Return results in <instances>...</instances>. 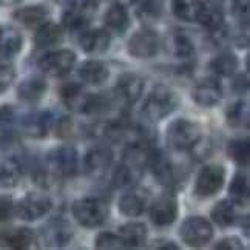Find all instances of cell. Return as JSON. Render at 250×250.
I'll return each mask as SVG.
<instances>
[{"mask_svg":"<svg viewBox=\"0 0 250 250\" xmlns=\"http://www.w3.org/2000/svg\"><path fill=\"white\" fill-rule=\"evenodd\" d=\"M239 61L238 57L230 53V51H223L216 54L210 62V68L213 70L218 76H224V78H230L233 76L235 71L238 70Z\"/></svg>","mask_w":250,"mask_h":250,"instance_id":"obj_29","label":"cell"},{"mask_svg":"<svg viewBox=\"0 0 250 250\" xmlns=\"http://www.w3.org/2000/svg\"><path fill=\"white\" fill-rule=\"evenodd\" d=\"M227 122L232 127H247L249 125V107L247 104L239 101L227 110Z\"/></svg>","mask_w":250,"mask_h":250,"instance_id":"obj_38","label":"cell"},{"mask_svg":"<svg viewBox=\"0 0 250 250\" xmlns=\"http://www.w3.org/2000/svg\"><path fill=\"white\" fill-rule=\"evenodd\" d=\"M178 218V201L171 193L156 198L150 206V221L158 227L171 226Z\"/></svg>","mask_w":250,"mask_h":250,"instance_id":"obj_11","label":"cell"},{"mask_svg":"<svg viewBox=\"0 0 250 250\" xmlns=\"http://www.w3.org/2000/svg\"><path fill=\"white\" fill-rule=\"evenodd\" d=\"M105 25H107L111 31L118 34H124L130 26V16H128L127 8L122 3H113L108 8V11L105 13Z\"/></svg>","mask_w":250,"mask_h":250,"instance_id":"obj_26","label":"cell"},{"mask_svg":"<svg viewBox=\"0 0 250 250\" xmlns=\"http://www.w3.org/2000/svg\"><path fill=\"white\" fill-rule=\"evenodd\" d=\"M110 104H111L110 99L104 93H98V94L86 93V98H85V102L82 105L81 113H85V114H99V113L107 111L108 107H110Z\"/></svg>","mask_w":250,"mask_h":250,"instance_id":"obj_36","label":"cell"},{"mask_svg":"<svg viewBox=\"0 0 250 250\" xmlns=\"http://www.w3.org/2000/svg\"><path fill=\"white\" fill-rule=\"evenodd\" d=\"M79 78L82 79V82L88 85H102L108 81L110 70L107 63H104L102 61L90 59L79 66Z\"/></svg>","mask_w":250,"mask_h":250,"instance_id":"obj_19","label":"cell"},{"mask_svg":"<svg viewBox=\"0 0 250 250\" xmlns=\"http://www.w3.org/2000/svg\"><path fill=\"white\" fill-rule=\"evenodd\" d=\"M42 238L48 246L62 247L66 246L73 238V229L68 221L62 218H54L48 221L42 229Z\"/></svg>","mask_w":250,"mask_h":250,"instance_id":"obj_13","label":"cell"},{"mask_svg":"<svg viewBox=\"0 0 250 250\" xmlns=\"http://www.w3.org/2000/svg\"><path fill=\"white\" fill-rule=\"evenodd\" d=\"M203 138L201 127L187 118L175 119L167 128V142L176 151H188L198 146Z\"/></svg>","mask_w":250,"mask_h":250,"instance_id":"obj_1","label":"cell"},{"mask_svg":"<svg viewBox=\"0 0 250 250\" xmlns=\"http://www.w3.org/2000/svg\"><path fill=\"white\" fill-rule=\"evenodd\" d=\"M13 213H14V203L11 196L0 195V221L11 219Z\"/></svg>","mask_w":250,"mask_h":250,"instance_id":"obj_42","label":"cell"},{"mask_svg":"<svg viewBox=\"0 0 250 250\" xmlns=\"http://www.w3.org/2000/svg\"><path fill=\"white\" fill-rule=\"evenodd\" d=\"M125 249H138L147 243V227L142 223H128L119 229Z\"/></svg>","mask_w":250,"mask_h":250,"instance_id":"obj_22","label":"cell"},{"mask_svg":"<svg viewBox=\"0 0 250 250\" xmlns=\"http://www.w3.org/2000/svg\"><path fill=\"white\" fill-rule=\"evenodd\" d=\"M108 204L101 198H82L73 204V216L86 229L101 227L108 219Z\"/></svg>","mask_w":250,"mask_h":250,"instance_id":"obj_2","label":"cell"},{"mask_svg":"<svg viewBox=\"0 0 250 250\" xmlns=\"http://www.w3.org/2000/svg\"><path fill=\"white\" fill-rule=\"evenodd\" d=\"M16 124V111L11 105H3L0 108V130L8 133L11 131L13 125Z\"/></svg>","mask_w":250,"mask_h":250,"instance_id":"obj_41","label":"cell"},{"mask_svg":"<svg viewBox=\"0 0 250 250\" xmlns=\"http://www.w3.org/2000/svg\"><path fill=\"white\" fill-rule=\"evenodd\" d=\"M79 168V155L78 150L73 146H62L56 148L50 158H48V166L43 170L48 176H59V178H73Z\"/></svg>","mask_w":250,"mask_h":250,"instance_id":"obj_4","label":"cell"},{"mask_svg":"<svg viewBox=\"0 0 250 250\" xmlns=\"http://www.w3.org/2000/svg\"><path fill=\"white\" fill-rule=\"evenodd\" d=\"M211 221L219 227H230L236 221V204L233 199H223L211 208Z\"/></svg>","mask_w":250,"mask_h":250,"instance_id":"obj_27","label":"cell"},{"mask_svg":"<svg viewBox=\"0 0 250 250\" xmlns=\"http://www.w3.org/2000/svg\"><path fill=\"white\" fill-rule=\"evenodd\" d=\"M16 79V68L13 63L0 61V93L6 91Z\"/></svg>","mask_w":250,"mask_h":250,"instance_id":"obj_40","label":"cell"},{"mask_svg":"<svg viewBox=\"0 0 250 250\" xmlns=\"http://www.w3.org/2000/svg\"><path fill=\"white\" fill-rule=\"evenodd\" d=\"M22 178V166L17 159H8L0 166V187L11 188Z\"/></svg>","mask_w":250,"mask_h":250,"instance_id":"obj_31","label":"cell"},{"mask_svg":"<svg viewBox=\"0 0 250 250\" xmlns=\"http://www.w3.org/2000/svg\"><path fill=\"white\" fill-rule=\"evenodd\" d=\"M203 6L201 0H173V14L184 22H196L199 9Z\"/></svg>","mask_w":250,"mask_h":250,"instance_id":"obj_32","label":"cell"},{"mask_svg":"<svg viewBox=\"0 0 250 250\" xmlns=\"http://www.w3.org/2000/svg\"><path fill=\"white\" fill-rule=\"evenodd\" d=\"M144 91V81L134 73H124L116 83V94L125 104L138 102Z\"/></svg>","mask_w":250,"mask_h":250,"instance_id":"obj_16","label":"cell"},{"mask_svg":"<svg viewBox=\"0 0 250 250\" xmlns=\"http://www.w3.org/2000/svg\"><path fill=\"white\" fill-rule=\"evenodd\" d=\"M226 170L223 166H207L199 171L195 184V193L201 198H210L223 188Z\"/></svg>","mask_w":250,"mask_h":250,"instance_id":"obj_8","label":"cell"},{"mask_svg":"<svg viewBox=\"0 0 250 250\" xmlns=\"http://www.w3.org/2000/svg\"><path fill=\"white\" fill-rule=\"evenodd\" d=\"M179 99L178 96L173 93L167 86H156L153 88L148 98L144 104V114L150 119L151 122L162 121L164 118L170 116V114L178 108Z\"/></svg>","mask_w":250,"mask_h":250,"instance_id":"obj_3","label":"cell"},{"mask_svg":"<svg viewBox=\"0 0 250 250\" xmlns=\"http://www.w3.org/2000/svg\"><path fill=\"white\" fill-rule=\"evenodd\" d=\"M162 13H164L162 0H142L138 8V17L147 25L158 22Z\"/></svg>","mask_w":250,"mask_h":250,"instance_id":"obj_33","label":"cell"},{"mask_svg":"<svg viewBox=\"0 0 250 250\" xmlns=\"http://www.w3.org/2000/svg\"><path fill=\"white\" fill-rule=\"evenodd\" d=\"M148 166L153 168V173H155V176L159 179L161 184H164V186H175L176 182H178L176 170H175V167H173L170 159L164 155V153L153 151Z\"/></svg>","mask_w":250,"mask_h":250,"instance_id":"obj_18","label":"cell"},{"mask_svg":"<svg viewBox=\"0 0 250 250\" xmlns=\"http://www.w3.org/2000/svg\"><path fill=\"white\" fill-rule=\"evenodd\" d=\"M96 247L102 249V250H119V249H125L124 241L121 239L119 235L113 233V232H102L96 238Z\"/></svg>","mask_w":250,"mask_h":250,"instance_id":"obj_39","label":"cell"},{"mask_svg":"<svg viewBox=\"0 0 250 250\" xmlns=\"http://www.w3.org/2000/svg\"><path fill=\"white\" fill-rule=\"evenodd\" d=\"M168 51L175 59L188 62L195 56V45L184 31H173L168 39Z\"/></svg>","mask_w":250,"mask_h":250,"instance_id":"obj_20","label":"cell"},{"mask_svg":"<svg viewBox=\"0 0 250 250\" xmlns=\"http://www.w3.org/2000/svg\"><path fill=\"white\" fill-rule=\"evenodd\" d=\"M22 36L13 28H0V56L13 57L22 50Z\"/></svg>","mask_w":250,"mask_h":250,"instance_id":"obj_28","label":"cell"},{"mask_svg":"<svg viewBox=\"0 0 250 250\" xmlns=\"http://www.w3.org/2000/svg\"><path fill=\"white\" fill-rule=\"evenodd\" d=\"M76 63V54L71 50H57L45 54L39 61L41 70L54 78L68 74Z\"/></svg>","mask_w":250,"mask_h":250,"instance_id":"obj_10","label":"cell"},{"mask_svg":"<svg viewBox=\"0 0 250 250\" xmlns=\"http://www.w3.org/2000/svg\"><path fill=\"white\" fill-rule=\"evenodd\" d=\"M130 2H134V0H130Z\"/></svg>","mask_w":250,"mask_h":250,"instance_id":"obj_48","label":"cell"},{"mask_svg":"<svg viewBox=\"0 0 250 250\" xmlns=\"http://www.w3.org/2000/svg\"><path fill=\"white\" fill-rule=\"evenodd\" d=\"M81 48L88 54H101L108 50L111 43V36L107 30H90L83 31L81 36Z\"/></svg>","mask_w":250,"mask_h":250,"instance_id":"obj_17","label":"cell"},{"mask_svg":"<svg viewBox=\"0 0 250 250\" xmlns=\"http://www.w3.org/2000/svg\"><path fill=\"white\" fill-rule=\"evenodd\" d=\"M159 36L150 28L134 33L128 41V53L136 59H150L159 51Z\"/></svg>","mask_w":250,"mask_h":250,"instance_id":"obj_9","label":"cell"},{"mask_svg":"<svg viewBox=\"0 0 250 250\" xmlns=\"http://www.w3.org/2000/svg\"><path fill=\"white\" fill-rule=\"evenodd\" d=\"M156 244H153V249H164V250H167V249H173V250H176V249H179L175 243L173 241H167V239H164V241H155Z\"/></svg>","mask_w":250,"mask_h":250,"instance_id":"obj_46","label":"cell"},{"mask_svg":"<svg viewBox=\"0 0 250 250\" xmlns=\"http://www.w3.org/2000/svg\"><path fill=\"white\" fill-rule=\"evenodd\" d=\"M150 203V195L144 188H131L119 199V211L122 215L134 218L141 216Z\"/></svg>","mask_w":250,"mask_h":250,"instance_id":"obj_14","label":"cell"},{"mask_svg":"<svg viewBox=\"0 0 250 250\" xmlns=\"http://www.w3.org/2000/svg\"><path fill=\"white\" fill-rule=\"evenodd\" d=\"M96 11H98L96 0H78V2L71 3L70 8L63 13V26L73 33L83 31L93 21Z\"/></svg>","mask_w":250,"mask_h":250,"instance_id":"obj_6","label":"cell"},{"mask_svg":"<svg viewBox=\"0 0 250 250\" xmlns=\"http://www.w3.org/2000/svg\"><path fill=\"white\" fill-rule=\"evenodd\" d=\"M191 98L201 107L210 108L218 105L223 99V88H221V83L216 79H204L193 88Z\"/></svg>","mask_w":250,"mask_h":250,"instance_id":"obj_15","label":"cell"},{"mask_svg":"<svg viewBox=\"0 0 250 250\" xmlns=\"http://www.w3.org/2000/svg\"><path fill=\"white\" fill-rule=\"evenodd\" d=\"M215 249L219 250H241L243 249V243L239 241V238L232 236V238H224L215 246Z\"/></svg>","mask_w":250,"mask_h":250,"instance_id":"obj_43","label":"cell"},{"mask_svg":"<svg viewBox=\"0 0 250 250\" xmlns=\"http://www.w3.org/2000/svg\"><path fill=\"white\" fill-rule=\"evenodd\" d=\"M36 243V235L31 229H16L6 236V244L13 249H30Z\"/></svg>","mask_w":250,"mask_h":250,"instance_id":"obj_35","label":"cell"},{"mask_svg":"<svg viewBox=\"0 0 250 250\" xmlns=\"http://www.w3.org/2000/svg\"><path fill=\"white\" fill-rule=\"evenodd\" d=\"M63 39V31L59 25L51 23V22H45L42 25H39L34 36V42L37 48H51L54 45H57L59 42H62Z\"/></svg>","mask_w":250,"mask_h":250,"instance_id":"obj_24","label":"cell"},{"mask_svg":"<svg viewBox=\"0 0 250 250\" xmlns=\"http://www.w3.org/2000/svg\"><path fill=\"white\" fill-rule=\"evenodd\" d=\"M22 0H0L2 5H16V3H21Z\"/></svg>","mask_w":250,"mask_h":250,"instance_id":"obj_47","label":"cell"},{"mask_svg":"<svg viewBox=\"0 0 250 250\" xmlns=\"http://www.w3.org/2000/svg\"><path fill=\"white\" fill-rule=\"evenodd\" d=\"M53 203L45 193H37V191H31V193L25 195L19 203L14 206V211L19 218L23 221H36L43 218L48 211L51 210Z\"/></svg>","mask_w":250,"mask_h":250,"instance_id":"obj_7","label":"cell"},{"mask_svg":"<svg viewBox=\"0 0 250 250\" xmlns=\"http://www.w3.org/2000/svg\"><path fill=\"white\" fill-rule=\"evenodd\" d=\"M229 156L232 158L239 167L249 166V156H250V144L247 138L233 139L229 144Z\"/></svg>","mask_w":250,"mask_h":250,"instance_id":"obj_34","label":"cell"},{"mask_svg":"<svg viewBox=\"0 0 250 250\" xmlns=\"http://www.w3.org/2000/svg\"><path fill=\"white\" fill-rule=\"evenodd\" d=\"M179 236L190 247H203L213 238V226L203 216H188L181 224Z\"/></svg>","mask_w":250,"mask_h":250,"instance_id":"obj_5","label":"cell"},{"mask_svg":"<svg viewBox=\"0 0 250 250\" xmlns=\"http://www.w3.org/2000/svg\"><path fill=\"white\" fill-rule=\"evenodd\" d=\"M113 162V151L107 146H96L85 155L83 167L91 178L104 176Z\"/></svg>","mask_w":250,"mask_h":250,"instance_id":"obj_12","label":"cell"},{"mask_svg":"<svg viewBox=\"0 0 250 250\" xmlns=\"http://www.w3.org/2000/svg\"><path fill=\"white\" fill-rule=\"evenodd\" d=\"M50 16V9L43 5H33V6H25L17 9L14 13V19L17 22H21L22 25L33 28V26H39L45 23V21Z\"/></svg>","mask_w":250,"mask_h":250,"instance_id":"obj_25","label":"cell"},{"mask_svg":"<svg viewBox=\"0 0 250 250\" xmlns=\"http://www.w3.org/2000/svg\"><path fill=\"white\" fill-rule=\"evenodd\" d=\"M233 86H235V90H236L238 93H244V91H247V88H249V79H247V74L238 76L236 81L233 82Z\"/></svg>","mask_w":250,"mask_h":250,"instance_id":"obj_45","label":"cell"},{"mask_svg":"<svg viewBox=\"0 0 250 250\" xmlns=\"http://www.w3.org/2000/svg\"><path fill=\"white\" fill-rule=\"evenodd\" d=\"M196 22L203 28H206L207 31L215 33L224 26V14L218 5L203 2V6H201L199 14L196 17Z\"/></svg>","mask_w":250,"mask_h":250,"instance_id":"obj_21","label":"cell"},{"mask_svg":"<svg viewBox=\"0 0 250 250\" xmlns=\"http://www.w3.org/2000/svg\"><path fill=\"white\" fill-rule=\"evenodd\" d=\"M46 88H48L46 82L41 78L25 79L21 85H19L17 96H19V99L26 104H36L45 96Z\"/></svg>","mask_w":250,"mask_h":250,"instance_id":"obj_23","label":"cell"},{"mask_svg":"<svg viewBox=\"0 0 250 250\" xmlns=\"http://www.w3.org/2000/svg\"><path fill=\"white\" fill-rule=\"evenodd\" d=\"M23 131L31 138H43L50 128V118L43 113H34L26 116L22 122Z\"/></svg>","mask_w":250,"mask_h":250,"instance_id":"obj_30","label":"cell"},{"mask_svg":"<svg viewBox=\"0 0 250 250\" xmlns=\"http://www.w3.org/2000/svg\"><path fill=\"white\" fill-rule=\"evenodd\" d=\"M71 131V121L68 118H61L57 124V134L59 136H66Z\"/></svg>","mask_w":250,"mask_h":250,"instance_id":"obj_44","label":"cell"},{"mask_svg":"<svg viewBox=\"0 0 250 250\" xmlns=\"http://www.w3.org/2000/svg\"><path fill=\"white\" fill-rule=\"evenodd\" d=\"M229 193L235 203H244L249 198V178L244 173H236L230 182Z\"/></svg>","mask_w":250,"mask_h":250,"instance_id":"obj_37","label":"cell"}]
</instances>
